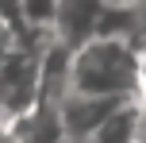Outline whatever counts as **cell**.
Instances as JSON below:
<instances>
[{"label": "cell", "mask_w": 146, "mask_h": 143, "mask_svg": "<svg viewBox=\"0 0 146 143\" xmlns=\"http://www.w3.org/2000/svg\"><path fill=\"white\" fill-rule=\"evenodd\" d=\"M139 101V97H135ZM123 105L119 97H88V93H66L58 101V112H62V128H66V139L69 143H88L96 136L104 120H108L115 108Z\"/></svg>", "instance_id": "obj_2"}, {"label": "cell", "mask_w": 146, "mask_h": 143, "mask_svg": "<svg viewBox=\"0 0 146 143\" xmlns=\"http://www.w3.org/2000/svg\"><path fill=\"white\" fill-rule=\"evenodd\" d=\"M0 15L12 19L15 27H23V19H19V0H0Z\"/></svg>", "instance_id": "obj_8"}, {"label": "cell", "mask_w": 146, "mask_h": 143, "mask_svg": "<svg viewBox=\"0 0 146 143\" xmlns=\"http://www.w3.org/2000/svg\"><path fill=\"white\" fill-rule=\"evenodd\" d=\"M104 15H108V8H104L100 0H58L50 35H54V43L77 50V46H85L92 35H100Z\"/></svg>", "instance_id": "obj_3"}, {"label": "cell", "mask_w": 146, "mask_h": 143, "mask_svg": "<svg viewBox=\"0 0 146 143\" xmlns=\"http://www.w3.org/2000/svg\"><path fill=\"white\" fill-rule=\"evenodd\" d=\"M127 19H131V39L139 46H146V0H135L127 8Z\"/></svg>", "instance_id": "obj_7"}, {"label": "cell", "mask_w": 146, "mask_h": 143, "mask_svg": "<svg viewBox=\"0 0 146 143\" xmlns=\"http://www.w3.org/2000/svg\"><path fill=\"white\" fill-rule=\"evenodd\" d=\"M139 112H142V101H123L96 128V136L88 143H139Z\"/></svg>", "instance_id": "obj_5"}, {"label": "cell", "mask_w": 146, "mask_h": 143, "mask_svg": "<svg viewBox=\"0 0 146 143\" xmlns=\"http://www.w3.org/2000/svg\"><path fill=\"white\" fill-rule=\"evenodd\" d=\"M54 12H58V0H19L23 31H50Z\"/></svg>", "instance_id": "obj_6"}, {"label": "cell", "mask_w": 146, "mask_h": 143, "mask_svg": "<svg viewBox=\"0 0 146 143\" xmlns=\"http://www.w3.org/2000/svg\"><path fill=\"white\" fill-rule=\"evenodd\" d=\"M104 8H108V12H127V8L135 4V0H100Z\"/></svg>", "instance_id": "obj_9"}, {"label": "cell", "mask_w": 146, "mask_h": 143, "mask_svg": "<svg viewBox=\"0 0 146 143\" xmlns=\"http://www.w3.org/2000/svg\"><path fill=\"white\" fill-rule=\"evenodd\" d=\"M8 139L12 143H69L62 128V112L50 101H35L23 116L8 124Z\"/></svg>", "instance_id": "obj_4"}, {"label": "cell", "mask_w": 146, "mask_h": 143, "mask_svg": "<svg viewBox=\"0 0 146 143\" xmlns=\"http://www.w3.org/2000/svg\"><path fill=\"white\" fill-rule=\"evenodd\" d=\"M69 89L88 97L142 101V46L131 35H92L69 58Z\"/></svg>", "instance_id": "obj_1"}]
</instances>
